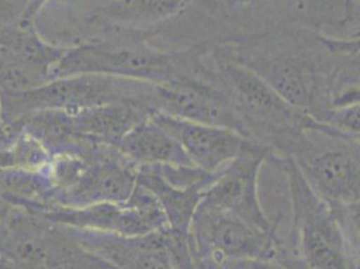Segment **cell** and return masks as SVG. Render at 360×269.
<instances>
[{"mask_svg": "<svg viewBox=\"0 0 360 269\" xmlns=\"http://www.w3.org/2000/svg\"><path fill=\"white\" fill-rule=\"evenodd\" d=\"M211 80L224 93L237 131L280 159L315 120L286 103L269 85L234 58L227 38L206 42Z\"/></svg>", "mask_w": 360, "mask_h": 269, "instance_id": "cell-1", "label": "cell"}, {"mask_svg": "<svg viewBox=\"0 0 360 269\" xmlns=\"http://www.w3.org/2000/svg\"><path fill=\"white\" fill-rule=\"evenodd\" d=\"M137 184V167L116 149L96 147L75 184L60 195L56 206L85 208L101 202H125ZM53 208V206H51Z\"/></svg>", "mask_w": 360, "mask_h": 269, "instance_id": "cell-11", "label": "cell"}, {"mask_svg": "<svg viewBox=\"0 0 360 269\" xmlns=\"http://www.w3.org/2000/svg\"><path fill=\"white\" fill-rule=\"evenodd\" d=\"M253 0H245L246 4H249ZM259 1H268V3H273V1H288V3H300L301 0H259Z\"/></svg>", "mask_w": 360, "mask_h": 269, "instance_id": "cell-27", "label": "cell"}, {"mask_svg": "<svg viewBox=\"0 0 360 269\" xmlns=\"http://www.w3.org/2000/svg\"><path fill=\"white\" fill-rule=\"evenodd\" d=\"M77 242L98 256L115 269H175L167 254L163 230L141 236L124 237L70 227Z\"/></svg>", "mask_w": 360, "mask_h": 269, "instance_id": "cell-14", "label": "cell"}, {"mask_svg": "<svg viewBox=\"0 0 360 269\" xmlns=\"http://www.w3.org/2000/svg\"><path fill=\"white\" fill-rule=\"evenodd\" d=\"M321 39H323V44L330 51L351 53V54L360 56V35L351 37V38H328L321 35Z\"/></svg>", "mask_w": 360, "mask_h": 269, "instance_id": "cell-23", "label": "cell"}, {"mask_svg": "<svg viewBox=\"0 0 360 269\" xmlns=\"http://www.w3.org/2000/svg\"><path fill=\"white\" fill-rule=\"evenodd\" d=\"M156 84L105 75H77L54 78L37 89L0 94L1 123H18L37 112L75 113L119 101H140L155 111Z\"/></svg>", "mask_w": 360, "mask_h": 269, "instance_id": "cell-4", "label": "cell"}, {"mask_svg": "<svg viewBox=\"0 0 360 269\" xmlns=\"http://www.w3.org/2000/svg\"><path fill=\"white\" fill-rule=\"evenodd\" d=\"M137 184L147 189L165 210L168 227L188 233L206 187H181L165 180L155 165L137 167Z\"/></svg>", "mask_w": 360, "mask_h": 269, "instance_id": "cell-18", "label": "cell"}, {"mask_svg": "<svg viewBox=\"0 0 360 269\" xmlns=\"http://www.w3.org/2000/svg\"><path fill=\"white\" fill-rule=\"evenodd\" d=\"M29 209V208H27ZM38 211L47 220L78 230L124 237H141L168 227L159 201L140 184L125 202H101L85 208H45Z\"/></svg>", "mask_w": 360, "mask_h": 269, "instance_id": "cell-8", "label": "cell"}, {"mask_svg": "<svg viewBox=\"0 0 360 269\" xmlns=\"http://www.w3.org/2000/svg\"><path fill=\"white\" fill-rule=\"evenodd\" d=\"M49 0H29L27 6L25 8V13L19 20L22 22H35V18L38 15V13L44 8Z\"/></svg>", "mask_w": 360, "mask_h": 269, "instance_id": "cell-24", "label": "cell"}, {"mask_svg": "<svg viewBox=\"0 0 360 269\" xmlns=\"http://www.w3.org/2000/svg\"><path fill=\"white\" fill-rule=\"evenodd\" d=\"M153 113L155 111L144 103L119 101L70 115L79 143L119 150L125 134Z\"/></svg>", "mask_w": 360, "mask_h": 269, "instance_id": "cell-15", "label": "cell"}, {"mask_svg": "<svg viewBox=\"0 0 360 269\" xmlns=\"http://www.w3.org/2000/svg\"><path fill=\"white\" fill-rule=\"evenodd\" d=\"M0 125H1V100H0Z\"/></svg>", "mask_w": 360, "mask_h": 269, "instance_id": "cell-28", "label": "cell"}, {"mask_svg": "<svg viewBox=\"0 0 360 269\" xmlns=\"http://www.w3.org/2000/svg\"><path fill=\"white\" fill-rule=\"evenodd\" d=\"M328 51L330 60L326 80V109L359 104L360 56Z\"/></svg>", "mask_w": 360, "mask_h": 269, "instance_id": "cell-19", "label": "cell"}, {"mask_svg": "<svg viewBox=\"0 0 360 269\" xmlns=\"http://www.w3.org/2000/svg\"><path fill=\"white\" fill-rule=\"evenodd\" d=\"M105 75L150 84L206 77V42L181 50H160L139 32L132 37L98 38L68 47L54 69V78Z\"/></svg>", "mask_w": 360, "mask_h": 269, "instance_id": "cell-3", "label": "cell"}, {"mask_svg": "<svg viewBox=\"0 0 360 269\" xmlns=\"http://www.w3.org/2000/svg\"><path fill=\"white\" fill-rule=\"evenodd\" d=\"M199 0H112L91 11L86 20L108 31H132L171 20Z\"/></svg>", "mask_w": 360, "mask_h": 269, "instance_id": "cell-16", "label": "cell"}, {"mask_svg": "<svg viewBox=\"0 0 360 269\" xmlns=\"http://www.w3.org/2000/svg\"><path fill=\"white\" fill-rule=\"evenodd\" d=\"M330 208L342 227L352 260L360 269V201Z\"/></svg>", "mask_w": 360, "mask_h": 269, "instance_id": "cell-21", "label": "cell"}, {"mask_svg": "<svg viewBox=\"0 0 360 269\" xmlns=\"http://www.w3.org/2000/svg\"><path fill=\"white\" fill-rule=\"evenodd\" d=\"M6 233H7V227H6V223H4L3 210H1V201H0V245H1L3 239L6 237Z\"/></svg>", "mask_w": 360, "mask_h": 269, "instance_id": "cell-26", "label": "cell"}, {"mask_svg": "<svg viewBox=\"0 0 360 269\" xmlns=\"http://www.w3.org/2000/svg\"><path fill=\"white\" fill-rule=\"evenodd\" d=\"M273 159L268 149L243 155L215 173L205 190L202 204L222 210L266 232L277 233L258 195L259 171L265 161Z\"/></svg>", "mask_w": 360, "mask_h": 269, "instance_id": "cell-10", "label": "cell"}, {"mask_svg": "<svg viewBox=\"0 0 360 269\" xmlns=\"http://www.w3.org/2000/svg\"><path fill=\"white\" fill-rule=\"evenodd\" d=\"M0 269H20L14 261L0 254Z\"/></svg>", "mask_w": 360, "mask_h": 269, "instance_id": "cell-25", "label": "cell"}, {"mask_svg": "<svg viewBox=\"0 0 360 269\" xmlns=\"http://www.w3.org/2000/svg\"><path fill=\"white\" fill-rule=\"evenodd\" d=\"M283 158L292 159L330 206L360 201V140L314 121Z\"/></svg>", "mask_w": 360, "mask_h": 269, "instance_id": "cell-5", "label": "cell"}, {"mask_svg": "<svg viewBox=\"0 0 360 269\" xmlns=\"http://www.w3.org/2000/svg\"><path fill=\"white\" fill-rule=\"evenodd\" d=\"M119 151L136 167L193 165L178 140L152 116L125 134Z\"/></svg>", "mask_w": 360, "mask_h": 269, "instance_id": "cell-17", "label": "cell"}, {"mask_svg": "<svg viewBox=\"0 0 360 269\" xmlns=\"http://www.w3.org/2000/svg\"><path fill=\"white\" fill-rule=\"evenodd\" d=\"M311 118L340 134L360 140V103L324 109Z\"/></svg>", "mask_w": 360, "mask_h": 269, "instance_id": "cell-20", "label": "cell"}, {"mask_svg": "<svg viewBox=\"0 0 360 269\" xmlns=\"http://www.w3.org/2000/svg\"><path fill=\"white\" fill-rule=\"evenodd\" d=\"M155 112L178 119L226 127L237 131L224 93L209 75L156 84ZM238 132V131H237Z\"/></svg>", "mask_w": 360, "mask_h": 269, "instance_id": "cell-13", "label": "cell"}, {"mask_svg": "<svg viewBox=\"0 0 360 269\" xmlns=\"http://www.w3.org/2000/svg\"><path fill=\"white\" fill-rule=\"evenodd\" d=\"M234 58L286 103L314 116L326 106L330 53L321 35L242 34L226 37Z\"/></svg>", "mask_w": 360, "mask_h": 269, "instance_id": "cell-2", "label": "cell"}, {"mask_svg": "<svg viewBox=\"0 0 360 269\" xmlns=\"http://www.w3.org/2000/svg\"><path fill=\"white\" fill-rule=\"evenodd\" d=\"M29 0H0V29L18 22Z\"/></svg>", "mask_w": 360, "mask_h": 269, "instance_id": "cell-22", "label": "cell"}, {"mask_svg": "<svg viewBox=\"0 0 360 269\" xmlns=\"http://www.w3.org/2000/svg\"><path fill=\"white\" fill-rule=\"evenodd\" d=\"M152 118L178 140L191 165L209 174L221 171L243 155L266 149L226 127L178 119L159 112Z\"/></svg>", "mask_w": 360, "mask_h": 269, "instance_id": "cell-12", "label": "cell"}, {"mask_svg": "<svg viewBox=\"0 0 360 269\" xmlns=\"http://www.w3.org/2000/svg\"><path fill=\"white\" fill-rule=\"evenodd\" d=\"M66 49L46 42L34 22L18 20L0 29V94L29 92L54 80Z\"/></svg>", "mask_w": 360, "mask_h": 269, "instance_id": "cell-9", "label": "cell"}, {"mask_svg": "<svg viewBox=\"0 0 360 269\" xmlns=\"http://www.w3.org/2000/svg\"><path fill=\"white\" fill-rule=\"evenodd\" d=\"M196 269L261 261L289 265L295 261L278 233L266 232L222 210L199 204L190 226Z\"/></svg>", "mask_w": 360, "mask_h": 269, "instance_id": "cell-6", "label": "cell"}, {"mask_svg": "<svg viewBox=\"0 0 360 269\" xmlns=\"http://www.w3.org/2000/svg\"><path fill=\"white\" fill-rule=\"evenodd\" d=\"M276 161L280 162L288 178L292 206V254L301 268L358 269L330 205L316 194L292 159Z\"/></svg>", "mask_w": 360, "mask_h": 269, "instance_id": "cell-7", "label": "cell"}]
</instances>
